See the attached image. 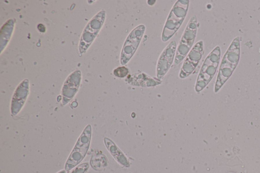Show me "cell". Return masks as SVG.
Wrapping results in <instances>:
<instances>
[{"label":"cell","mask_w":260,"mask_h":173,"mask_svg":"<svg viewBox=\"0 0 260 173\" xmlns=\"http://www.w3.org/2000/svg\"><path fill=\"white\" fill-rule=\"evenodd\" d=\"M90 164L93 169L101 170L106 166V157L102 154H94L91 158Z\"/></svg>","instance_id":"13"},{"label":"cell","mask_w":260,"mask_h":173,"mask_svg":"<svg viewBox=\"0 0 260 173\" xmlns=\"http://www.w3.org/2000/svg\"><path fill=\"white\" fill-rule=\"evenodd\" d=\"M146 27L139 24L135 27L127 36L122 46L120 57L121 65L126 64L132 58L142 40Z\"/></svg>","instance_id":"6"},{"label":"cell","mask_w":260,"mask_h":173,"mask_svg":"<svg viewBox=\"0 0 260 173\" xmlns=\"http://www.w3.org/2000/svg\"><path fill=\"white\" fill-rule=\"evenodd\" d=\"M106 17L104 10L99 12L88 23L82 33L80 42V52H83L88 48L102 27Z\"/></svg>","instance_id":"8"},{"label":"cell","mask_w":260,"mask_h":173,"mask_svg":"<svg viewBox=\"0 0 260 173\" xmlns=\"http://www.w3.org/2000/svg\"><path fill=\"white\" fill-rule=\"evenodd\" d=\"M67 171L65 170H61L57 172V173H67Z\"/></svg>","instance_id":"16"},{"label":"cell","mask_w":260,"mask_h":173,"mask_svg":"<svg viewBox=\"0 0 260 173\" xmlns=\"http://www.w3.org/2000/svg\"><path fill=\"white\" fill-rule=\"evenodd\" d=\"M204 42L198 41L191 49L184 59L180 70L179 77L181 79L187 78L194 71L204 54Z\"/></svg>","instance_id":"7"},{"label":"cell","mask_w":260,"mask_h":173,"mask_svg":"<svg viewBox=\"0 0 260 173\" xmlns=\"http://www.w3.org/2000/svg\"><path fill=\"white\" fill-rule=\"evenodd\" d=\"M221 56L219 46H216L205 59L197 79L195 90L202 91L209 83L218 68Z\"/></svg>","instance_id":"3"},{"label":"cell","mask_w":260,"mask_h":173,"mask_svg":"<svg viewBox=\"0 0 260 173\" xmlns=\"http://www.w3.org/2000/svg\"><path fill=\"white\" fill-rule=\"evenodd\" d=\"M29 84L27 81L24 80L18 86L12 99L11 112L16 115L21 110L28 95Z\"/></svg>","instance_id":"10"},{"label":"cell","mask_w":260,"mask_h":173,"mask_svg":"<svg viewBox=\"0 0 260 173\" xmlns=\"http://www.w3.org/2000/svg\"><path fill=\"white\" fill-rule=\"evenodd\" d=\"M240 38L236 37L231 43L221 59L214 86L215 93L221 89L236 69L240 60Z\"/></svg>","instance_id":"1"},{"label":"cell","mask_w":260,"mask_h":173,"mask_svg":"<svg viewBox=\"0 0 260 173\" xmlns=\"http://www.w3.org/2000/svg\"><path fill=\"white\" fill-rule=\"evenodd\" d=\"M129 72L128 68L125 66H119L113 71L114 75L119 78L125 77Z\"/></svg>","instance_id":"14"},{"label":"cell","mask_w":260,"mask_h":173,"mask_svg":"<svg viewBox=\"0 0 260 173\" xmlns=\"http://www.w3.org/2000/svg\"><path fill=\"white\" fill-rule=\"evenodd\" d=\"M189 0H178L172 7L164 26L161 40L168 41L178 31L185 19L189 8Z\"/></svg>","instance_id":"2"},{"label":"cell","mask_w":260,"mask_h":173,"mask_svg":"<svg viewBox=\"0 0 260 173\" xmlns=\"http://www.w3.org/2000/svg\"><path fill=\"white\" fill-rule=\"evenodd\" d=\"M199 23L196 15L192 16L186 26L177 46L175 64H179L192 48L197 36Z\"/></svg>","instance_id":"5"},{"label":"cell","mask_w":260,"mask_h":173,"mask_svg":"<svg viewBox=\"0 0 260 173\" xmlns=\"http://www.w3.org/2000/svg\"><path fill=\"white\" fill-rule=\"evenodd\" d=\"M176 49V42L172 41L161 53L156 68V77L158 79H162L170 70L175 59Z\"/></svg>","instance_id":"9"},{"label":"cell","mask_w":260,"mask_h":173,"mask_svg":"<svg viewBox=\"0 0 260 173\" xmlns=\"http://www.w3.org/2000/svg\"><path fill=\"white\" fill-rule=\"evenodd\" d=\"M89 166V164L88 162L83 163L75 167L71 173H85Z\"/></svg>","instance_id":"15"},{"label":"cell","mask_w":260,"mask_h":173,"mask_svg":"<svg viewBox=\"0 0 260 173\" xmlns=\"http://www.w3.org/2000/svg\"><path fill=\"white\" fill-rule=\"evenodd\" d=\"M80 82V76L74 77L72 75L69 77L64 82L62 89L63 103L66 104L75 95L78 91Z\"/></svg>","instance_id":"12"},{"label":"cell","mask_w":260,"mask_h":173,"mask_svg":"<svg viewBox=\"0 0 260 173\" xmlns=\"http://www.w3.org/2000/svg\"><path fill=\"white\" fill-rule=\"evenodd\" d=\"M126 81L132 85L142 87L154 86L161 83L160 79L152 78L142 72L128 75Z\"/></svg>","instance_id":"11"},{"label":"cell","mask_w":260,"mask_h":173,"mask_svg":"<svg viewBox=\"0 0 260 173\" xmlns=\"http://www.w3.org/2000/svg\"><path fill=\"white\" fill-rule=\"evenodd\" d=\"M91 137V126L88 124L79 137L66 161L64 170L67 172L76 167L83 160L89 149Z\"/></svg>","instance_id":"4"}]
</instances>
